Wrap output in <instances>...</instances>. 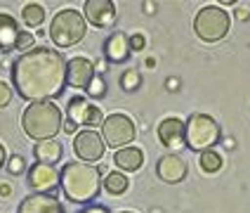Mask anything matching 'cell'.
<instances>
[{"instance_id":"obj_1","label":"cell","mask_w":250,"mask_h":213,"mask_svg":"<svg viewBox=\"0 0 250 213\" xmlns=\"http://www.w3.org/2000/svg\"><path fill=\"white\" fill-rule=\"evenodd\" d=\"M12 81L28 102L59 97L66 85V59L52 47H33L12 64Z\"/></svg>"},{"instance_id":"obj_2","label":"cell","mask_w":250,"mask_h":213,"mask_svg":"<svg viewBox=\"0 0 250 213\" xmlns=\"http://www.w3.org/2000/svg\"><path fill=\"white\" fill-rule=\"evenodd\" d=\"M59 183H62L64 194L76 204L92 201L99 194V187H102L99 168H95L92 164H83V161L66 164L59 173Z\"/></svg>"},{"instance_id":"obj_3","label":"cell","mask_w":250,"mask_h":213,"mask_svg":"<svg viewBox=\"0 0 250 213\" xmlns=\"http://www.w3.org/2000/svg\"><path fill=\"white\" fill-rule=\"evenodd\" d=\"M21 126L33 140H52L62 128V112L52 102H33L21 116Z\"/></svg>"},{"instance_id":"obj_4","label":"cell","mask_w":250,"mask_h":213,"mask_svg":"<svg viewBox=\"0 0 250 213\" xmlns=\"http://www.w3.org/2000/svg\"><path fill=\"white\" fill-rule=\"evenodd\" d=\"M85 19L76 10H62L55 14L52 24H50V38L55 41L57 47H71L76 43L85 38Z\"/></svg>"},{"instance_id":"obj_5","label":"cell","mask_w":250,"mask_h":213,"mask_svg":"<svg viewBox=\"0 0 250 213\" xmlns=\"http://www.w3.org/2000/svg\"><path fill=\"white\" fill-rule=\"evenodd\" d=\"M184 140L194 152H206L220 140V126L208 114H194L184 126Z\"/></svg>"},{"instance_id":"obj_6","label":"cell","mask_w":250,"mask_h":213,"mask_svg":"<svg viewBox=\"0 0 250 213\" xmlns=\"http://www.w3.org/2000/svg\"><path fill=\"white\" fill-rule=\"evenodd\" d=\"M194 28H196V36L201 41L206 43L220 41L229 31V14L224 10H220L217 5H208V7H203L201 12L196 14Z\"/></svg>"},{"instance_id":"obj_7","label":"cell","mask_w":250,"mask_h":213,"mask_svg":"<svg viewBox=\"0 0 250 213\" xmlns=\"http://www.w3.org/2000/svg\"><path fill=\"white\" fill-rule=\"evenodd\" d=\"M102 140L109 147L123 149L127 142L135 140V123L125 114H111L102 121Z\"/></svg>"},{"instance_id":"obj_8","label":"cell","mask_w":250,"mask_h":213,"mask_svg":"<svg viewBox=\"0 0 250 213\" xmlns=\"http://www.w3.org/2000/svg\"><path fill=\"white\" fill-rule=\"evenodd\" d=\"M69 121L76 123V126L95 128V126H102L104 116L99 112V107L90 104L85 97H73L69 102Z\"/></svg>"},{"instance_id":"obj_9","label":"cell","mask_w":250,"mask_h":213,"mask_svg":"<svg viewBox=\"0 0 250 213\" xmlns=\"http://www.w3.org/2000/svg\"><path fill=\"white\" fill-rule=\"evenodd\" d=\"M104 147H106V144L102 140V135L95 133V130H83V133H78L76 140H73V149H76V154L83 159V164L102 159Z\"/></svg>"},{"instance_id":"obj_10","label":"cell","mask_w":250,"mask_h":213,"mask_svg":"<svg viewBox=\"0 0 250 213\" xmlns=\"http://www.w3.org/2000/svg\"><path fill=\"white\" fill-rule=\"evenodd\" d=\"M59 183V173L55 166L47 164H33L28 170V187L36 192H52Z\"/></svg>"},{"instance_id":"obj_11","label":"cell","mask_w":250,"mask_h":213,"mask_svg":"<svg viewBox=\"0 0 250 213\" xmlns=\"http://www.w3.org/2000/svg\"><path fill=\"white\" fill-rule=\"evenodd\" d=\"M95 78V67L85 57H73L66 64V81L71 88H87L90 81Z\"/></svg>"},{"instance_id":"obj_12","label":"cell","mask_w":250,"mask_h":213,"mask_svg":"<svg viewBox=\"0 0 250 213\" xmlns=\"http://www.w3.org/2000/svg\"><path fill=\"white\" fill-rule=\"evenodd\" d=\"M85 17L92 26H109L116 19V5L111 0H87L85 2Z\"/></svg>"},{"instance_id":"obj_13","label":"cell","mask_w":250,"mask_h":213,"mask_svg":"<svg viewBox=\"0 0 250 213\" xmlns=\"http://www.w3.org/2000/svg\"><path fill=\"white\" fill-rule=\"evenodd\" d=\"M156 173H158V178L163 183H180L182 178L187 175V164L177 154H166L158 159Z\"/></svg>"},{"instance_id":"obj_14","label":"cell","mask_w":250,"mask_h":213,"mask_svg":"<svg viewBox=\"0 0 250 213\" xmlns=\"http://www.w3.org/2000/svg\"><path fill=\"white\" fill-rule=\"evenodd\" d=\"M17 213H64L59 201L50 194H31L21 201Z\"/></svg>"},{"instance_id":"obj_15","label":"cell","mask_w":250,"mask_h":213,"mask_svg":"<svg viewBox=\"0 0 250 213\" xmlns=\"http://www.w3.org/2000/svg\"><path fill=\"white\" fill-rule=\"evenodd\" d=\"M158 138H161V142H163L166 147L177 149V147L184 144V123H182L180 118H166V121H161Z\"/></svg>"},{"instance_id":"obj_16","label":"cell","mask_w":250,"mask_h":213,"mask_svg":"<svg viewBox=\"0 0 250 213\" xmlns=\"http://www.w3.org/2000/svg\"><path fill=\"white\" fill-rule=\"evenodd\" d=\"M104 55H106V59H111V62H116V64H121V62H125L127 57H130V43H127V36L125 33H111L109 38H106V43H104Z\"/></svg>"},{"instance_id":"obj_17","label":"cell","mask_w":250,"mask_h":213,"mask_svg":"<svg viewBox=\"0 0 250 213\" xmlns=\"http://www.w3.org/2000/svg\"><path fill=\"white\" fill-rule=\"evenodd\" d=\"M19 33H21V28L17 26L14 17L0 12V50H2V52H10V50L17 47Z\"/></svg>"},{"instance_id":"obj_18","label":"cell","mask_w":250,"mask_h":213,"mask_svg":"<svg viewBox=\"0 0 250 213\" xmlns=\"http://www.w3.org/2000/svg\"><path fill=\"white\" fill-rule=\"evenodd\" d=\"M62 144L57 140H42L33 147V154L38 159V164H47V166H55L57 161L62 159Z\"/></svg>"},{"instance_id":"obj_19","label":"cell","mask_w":250,"mask_h":213,"mask_svg":"<svg viewBox=\"0 0 250 213\" xmlns=\"http://www.w3.org/2000/svg\"><path fill=\"white\" fill-rule=\"evenodd\" d=\"M113 161L123 170H137L142 166V161H144V156H142V149H137V147H123V149L116 152Z\"/></svg>"},{"instance_id":"obj_20","label":"cell","mask_w":250,"mask_h":213,"mask_svg":"<svg viewBox=\"0 0 250 213\" xmlns=\"http://www.w3.org/2000/svg\"><path fill=\"white\" fill-rule=\"evenodd\" d=\"M21 17H24V24L26 26H41L42 22H45V10H42V5H38V2H28L26 7L21 10Z\"/></svg>"},{"instance_id":"obj_21","label":"cell","mask_w":250,"mask_h":213,"mask_svg":"<svg viewBox=\"0 0 250 213\" xmlns=\"http://www.w3.org/2000/svg\"><path fill=\"white\" fill-rule=\"evenodd\" d=\"M127 185H130V180L125 178L123 173H109L106 180H104V187H106L109 194H123L127 189Z\"/></svg>"},{"instance_id":"obj_22","label":"cell","mask_w":250,"mask_h":213,"mask_svg":"<svg viewBox=\"0 0 250 213\" xmlns=\"http://www.w3.org/2000/svg\"><path fill=\"white\" fill-rule=\"evenodd\" d=\"M201 168L206 170V173H215V170L222 168V156L217 154V152H212V149H206V152H201Z\"/></svg>"},{"instance_id":"obj_23","label":"cell","mask_w":250,"mask_h":213,"mask_svg":"<svg viewBox=\"0 0 250 213\" xmlns=\"http://www.w3.org/2000/svg\"><path fill=\"white\" fill-rule=\"evenodd\" d=\"M121 85H123V90H135L139 85V73L135 69L125 71L123 76H121Z\"/></svg>"},{"instance_id":"obj_24","label":"cell","mask_w":250,"mask_h":213,"mask_svg":"<svg viewBox=\"0 0 250 213\" xmlns=\"http://www.w3.org/2000/svg\"><path fill=\"white\" fill-rule=\"evenodd\" d=\"M87 93H90V97H104L106 85L102 83L99 78H92V81H90V85H87Z\"/></svg>"},{"instance_id":"obj_25","label":"cell","mask_w":250,"mask_h":213,"mask_svg":"<svg viewBox=\"0 0 250 213\" xmlns=\"http://www.w3.org/2000/svg\"><path fill=\"white\" fill-rule=\"evenodd\" d=\"M28 47H33V33L21 31L19 38H17V50H28Z\"/></svg>"},{"instance_id":"obj_26","label":"cell","mask_w":250,"mask_h":213,"mask_svg":"<svg viewBox=\"0 0 250 213\" xmlns=\"http://www.w3.org/2000/svg\"><path fill=\"white\" fill-rule=\"evenodd\" d=\"M10 99H12V88L5 81H0V107H7Z\"/></svg>"},{"instance_id":"obj_27","label":"cell","mask_w":250,"mask_h":213,"mask_svg":"<svg viewBox=\"0 0 250 213\" xmlns=\"http://www.w3.org/2000/svg\"><path fill=\"white\" fill-rule=\"evenodd\" d=\"M7 168H10L12 175L21 173V170H24V159H21V156H12V159H10V164H7Z\"/></svg>"},{"instance_id":"obj_28","label":"cell","mask_w":250,"mask_h":213,"mask_svg":"<svg viewBox=\"0 0 250 213\" xmlns=\"http://www.w3.org/2000/svg\"><path fill=\"white\" fill-rule=\"evenodd\" d=\"M127 43H130V50H142V47H144V36H142V33H135V36L127 38Z\"/></svg>"},{"instance_id":"obj_29","label":"cell","mask_w":250,"mask_h":213,"mask_svg":"<svg viewBox=\"0 0 250 213\" xmlns=\"http://www.w3.org/2000/svg\"><path fill=\"white\" fill-rule=\"evenodd\" d=\"M83 213H109V211L102 209V206H92V209H87V211H83Z\"/></svg>"},{"instance_id":"obj_30","label":"cell","mask_w":250,"mask_h":213,"mask_svg":"<svg viewBox=\"0 0 250 213\" xmlns=\"http://www.w3.org/2000/svg\"><path fill=\"white\" fill-rule=\"evenodd\" d=\"M0 194L2 197H10V185H0Z\"/></svg>"},{"instance_id":"obj_31","label":"cell","mask_w":250,"mask_h":213,"mask_svg":"<svg viewBox=\"0 0 250 213\" xmlns=\"http://www.w3.org/2000/svg\"><path fill=\"white\" fill-rule=\"evenodd\" d=\"M76 128H78V126H76V123H71V121H69V123H66V126H64V130H66V133H73V130H76Z\"/></svg>"},{"instance_id":"obj_32","label":"cell","mask_w":250,"mask_h":213,"mask_svg":"<svg viewBox=\"0 0 250 213\" xmlns=\"http://www.w3.org/2000/svg\"><path fill=\"white\" fill-rule=\"evenodd\" d=\"M2 164H5V149H2V144H0V168H2Z\"/></svg>"},{"instance_id":"obj_33","label":"cell","mask_w":250,"mask_h":213,"mask_svg":"<svg viewBox=\"0 0 250 213\" xmlns=\"http://www.w3.org/2000/svg\"><path fill=\"white\" fill-rule=\"evenodd\" d=\"M121 213H132V211H121Z\"/></svg>"}]
</instances>
